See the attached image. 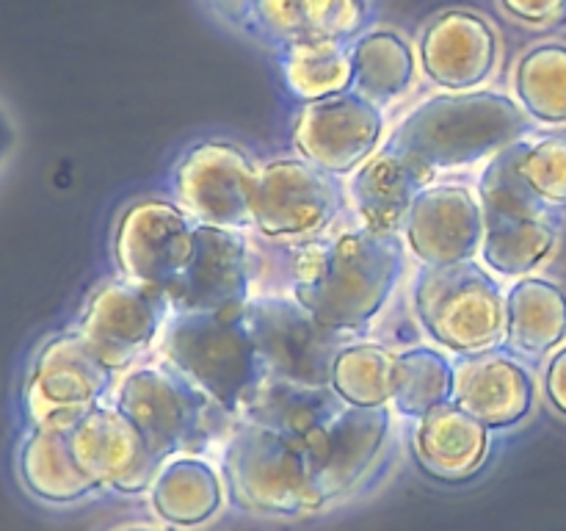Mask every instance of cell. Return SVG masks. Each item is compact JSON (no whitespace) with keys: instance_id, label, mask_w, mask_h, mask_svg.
<instances>
[{"instance_id":"7","label":"cell","mask_w":566,"mask_h":531,"mask_svg":"<svg viewBox=\"0 0 566 531\" xmlns=\"http://www.w3.org/2000/svg\"><path fill=\"white\" fill-rule=\"evenodd\" d=\"M484 210V263L495 274L523 280L556 254L562 230L556 210L528 191L514 169V147L486 164L479 183Z\"/></svg>"},{"instance_id":"17","label":"cell","mask_w":566,"mask_h":531,"mask_svg":"<svg viewBox=\"0 0 566 531\" xmlns=\"http://www.w3.org/2000/svg\"><path fill=\"white\" fill-rule=\"evenodd\" d=\"M401 238L423 269L468 263L484 243V210L479 194L462 183H431L415 199Z\"/></svg>"},{"instance_id":"23","label":"cell","mask_w":566,"mask_h":531,"mask_svg":"<svg viewBox=\"0 0 566 531\" xmlns=\"http://www.w3.org/2000/svg\"><path fill=\"white\" fill-rule=\"evenodd\" d=\"M368 17V0H254V37L274 48L298 39L354 42Z\"/></svg>"},{"instance_id":"15","label":"cell","mask_w":566,"mask_h":531,"mask_svg":"<svg viewBox=\"0 0 566 531\" xmlns=\"http://www.w3.org/2000/svg\"><path fill=\"white\" fill-rule=\"evenodd\" d=\"M293 147L298 158L335 177L354 175L385 136V114L357 92L304 103L293 119Z\"/></svg>"},{"instance_id":"31","label":"cell","mask_w":566,"mask_h":531,"mask_svg":"<svg viewBox=\"0 0 566 531\" xmlns=\"http://www.w3.org/2000/svg\"><path fill=\"white\" fill-rule=\"evenodd\" d=\"M514 100L539 125H566V42H539L514 66Z\"/></svg>"},{"instance_id":"28","label":"cell","mask_w":566,"mask_h":531,"mask_svg":"<svg viewBox=\"0 0 566 531\" xmlns=\"http://www.w3.org/2000/svg\"><path fill=\"white\" fill-rule=\"evenodd\" d=\"M276 50H280L276 64H280L282 86L302 105L352 92V42H343V39H298V42L282 44Z\"/></svg>"},{"instance_id":"6","label":"cell","mask_w":566,"mask_h":531,"mask_svg":"<svg viewBox=\"0 0 566 531\" xmlns=\"http://www.w3.org/2000/svg\"><path fill=\"white\" fill-rule=\"evenodd\" d=\"M412 304L431 341L457 357L506 343V291L475 260L448 269H420Z\"/></svg>"},{"instance_id":"12","label":"cell","mask_w":566,"mask_h":531,"mask_svg":"<svg viewBox=\"0 0 566 531\" xmlns=\"http://www.w3.org/2000/svg\"><path fill=\"white\" fill-rule=\"evenodd\" d=\"M197 221L164 197H142L119 214L111 236V254L119 277L166 293L182 274L193 249Z\"/></svg>"},{"instance_id":"35","label":"cell","mask_w":566,"mask_h":531,"mask_svg":"<svg viewBox=\"0 0 566 531\" xmlns=\"http://www.w3.org/2000/svg\"><path fill=\"white\" fill-rule=\"evenodd\" d=\"M213 17L235 31L254 33V0H202Z\"/></svg>"},{"instance_id":"32","label":"cell","mask_w":566,"mask_h":531,"mask_svg":"<svg viewBox=\"0 0 566 531\" xmlns=\"http://www.w3.org/2000/svg\"><path fill=\"white\" fill-rule=\"evenodd\" d=\"M453 402V360L440 348L412 346L396 352L392 404L403 418H423L431 409Z\"/></svg>"},{"instance_id":"22","label":"cell","mask_w":566,"mask_h":531,"mask_svg":"<svg viewBox=\"0 0 566 531\" xmlns=\"http://www.w3.org/2000/svg\"><path fill=\"white\" fill-rule=\"evenodd\" d=\"M490 429L457 404H442L415 420L412 454L437 481H464L490 459Z\"/></svg>"},{"instance_id":"34","label":"cell","mask_w":566,"mask_h":531,"mask_svg":"<svg viewBox=\"0 0 566 531\" xmlns=\"http://www.w3.org/2000/svg\"><path fill=\"white\" fill-rule=\"evenodd\" d=\"M501 9L523 25H551L566 14V0H497Z\"/></svg>"},{"instance_id":"25","label":"cell","mask_w":566,"mask_h":531,"mask_svg":"<svg viewBox=\"0 0 566 531\" xmlns=\"http://www.w3.org/2000/svg\"><path fill=\"white\" fill-rule=\"evenodd\" d=\"M153 512L175 529H197L213 520L224 503L219 470L197 454L166 459L149 487Z\"/></svg>"},{"instance_id":"9","label":"cell","mask_w":566,"mask_h":531,"mask_svg":"<svg viewBox=\"0 0 566 531\" xmlns=\"http://www.w3.org/2000/svg\"><path fill=\"white\" fill-rule=\"evenodd\" d=\"M116 374L72 332H55L39 346L22 385V409L31 426L70 435L114 391Z\"/></svg>"},{"instance_id":"11","label":"cell","mask_w":566,"mask_h":531,"mask_svg":"<svg viewBox=\"0 0 566 531\" xmlns=\"http://www.w3.org/2000/svg\"><path fill=\"white\" fill-rule=\"evenodd\" d=\"M263 376L329 387L332 363L354 337L321 324L293 296H252L243 308Z\"/></svg>"},{"instance_id":"27","label":"cell","mask_w":566,"mask_h":531,"mask_svg":"<svg viewBox=\"0 0 566 531\" xmlns=\"http://www.w3.org/2000/svg\"><path fill=\"white\" fill-rule=\"evenodd\" d=\"M566 337V291L545 277H523L506 293V348L539 360Z\"/></svg>"},{"instance_id":"19","label":"cell","mask_w":566,"mask_h":531,"mask_svg":"<svg viewBox=\"0 0 566 531\" xmlns=\"http://www.w3.org/2000/svg\"><path fill=\"white\" fill-rule=\"evenodd\" d=\"M420 70L448 92H475L492 77L501 39L492 22L470 9L440 11L418 42Z\"/></svg>"},{"instance_id":"14","label":"cell","mask_w":566,"mask_h":531,"mask_svg":"<svg viewBox=\"0 0 566 531\" xmlns=\"http://www.w3.org/2000/svg\"><path fill=\"white\" fill-rule=\"evenodd\" d=\"M392 429V407H343L302 442L321 503L335 507L359 490L379 465Z\"/></svg>"},{"instance_id":"21","label":"cell","mask_w":566,"mask_h":531,"mask_svg":"<svg viewBox=\"0 0 566 531\" xmlns=\"http://www.w3.org/2000/svg\"><path fill=\"white\" fill-rule=\"evenodd\" d=\"M434 177L418 160L385 142L352 175V205L359 227L381 236H401L415 199Z\"/></svg>"},{"instance_id":"38","label":"cell","mask_w":566,"mask_h":531,"mask_svg":"<svg viewBox=\"0 0 566 531\" xmlns=\"http://www.w3.org/2000/svg\"><path fill=\"white\" fill-rule=\"evenodd\" d=\"M122 531H153V529H147V525H133V529H122Z\"/></svg>"},{"instance_id":"13","label":"cell","mask_w":566,"mask_h":531,"mask_svg":"<svg viewBox=\"0 0 566 531\" xmlns=\"http://www.w3.org/2000/svg\"><path fill=\"white\" fill-rule=\"evenodd\" d=\"M169 313L164 293L114 277L88 293L75 332L114 374H125L153 352Z\"/></svg>"},{"instance_id":"20","label":"cell","mask_w":566,"mask_h":531,"mask_svg":"<svg viewBox=\"0 0 566 531\" xmlns=\"http://www.w3.org/2000/svg\"><path fill=\"white\" fill-rule=\"evenodd\" d=\"M536 382L517 354L490 348L453 360V404L486 429H509L534 409Z\"/></svg>"},{"instance_id":"30","label":"cell","mask_w":566,"mask_h":531,"mask_svg":"<svg viewBox=\"0 0 566 531\" xmlns=\"http://www.w3.org/2000/svg\"><path fill=\"white\" fill-rule=\"evenodd\" d=\"M392 374H396V352L390 346L354 337L332 363L329 387L346 407H390Z\"/></svg>"},{"instance_id":"33","label":"cell","mask_w":566,"mask_h":531,"mask_svg":"<svg viewBox=\"0 0 566 531\" xmlns=\"http://www.w3.org/2000/svg\"><path fill=\"white\" fill-rule=\"evenodd\" d=\"M514 169L539 202L547 208L566 205V133L514 144Z\"/></svg>"},{"instance_id":"3","label":"cell","mask_w":566,"mask_h":531,"mask_svg":"<svg viewBox=\"0 0 566 531\" xmlns=\"http://www.w3.org/2000/svg\"><path fill=\"white\" fill-rule=\"evenodd\" d=\"M153 352L232 420L263 376L243 310L169 313Z\"/></svg>"},{"instance_id":"18","label":"cell","mask_w":566,"mask_h":531,"mask_svg":"<svg viewBox=\"0 0 566 531\" xmlns=\"http://www.w3.org/2000/svg\"><path fill=\"white\" fill-rule=\"evenodd\" d=\"M70 448L97 490H111L119 496L147 492L164 465L147 446L142 431L114 404L105 402L97 404L70 431Z\"/></svg>"},{"instance_id":"36","label":"cell","mask_w":566,"mask_h":531,"mask_svg":"<svg viewBox=\"0 0 566 531\" xmlns=\"http://www.w3.org/2000/svg\"><path fill=\"white\" fill-rule=\"evenodd\" d=\"M545 393L547 402L566 418V346L551 357V365L545 371Z\"/></svg>"},{"instance_id":"2","label":"cell","mask_w":566,"mask_h":531,"mask_svg":"<svg viewBox=\"0 0 566 531\" xmlns=\"http://www.w3.org/2000/svg\"><path fill=\"white\" fill-rule=\"evenodd\" d=\"M534 127L517 100L501 92H446L409 111L387 142L420 166L440 171L464 169L525 142Z\"/></svg>"},{"instance_id":"16","label":"cell","mask_w":566,"mask_h":531,"mask_svg":"<svg viewBox=\"0 0 566 531\" xmlns=\"http://www.w3.org/2000/svg\"><path fill=\"white\" fill-rule=\"evenodd\" d=\"M252 247L241 230L197 225L182 274L164 293L171 313H230L252 299Z\"/></svg>"},{"instance_id":"8","label":"cell","mask_w":566,"mask_h":531,"mask_svg":"<svg viewBox=\"0 0 566 531\" xmlns=\"http://www.w3.org/2000/svg\"><path fill=\"white\" fill-rule=\"evenodd\" d=\"M346 208L340 177L304 158H274L260 166L252 221L260 236L296 249L326 236Z\"/></svg>"},{"instance_id":"37","label":"cell","mask_w":566,"mask_h":531,"mask_svg":"<svg viewBox=\"0 0 566 531\" xmlns=\"http://www.w3.org/2000/svg\"><path fill=\"white\" fill-rule=\"evenodd\" d=\"M14 144H17L14 122H11L9 114L0 108V169H3L6 160L11 158V153H14Z\"/></svg>"},{"instance_id":"4","label":"cell","mask_w":566,"mask_h":531,"mask_svg":"<svg viewBox=\"0 0 566 531\" xmlns=\"http://www.w3.org/2000/svg\"><path fill=\"white\" fill-rule=\"evenodd\" d=\"M221 481L238 509L260 518H302L324 509L302 442L235 420L221 448Z\"/></svg>"},{"instance_id":"24","label":"cell","mask_w":566,"mask_h":531,"mask_svg":"<svg viewBox=\"0 0 566 531\" xmlns=\"http://www.w3.org/2000/svg\"><path fill=\"white\" fill-rule=\"evenodd\" d=\"M346 404L337 398L332 387L302 385V382L282 379V376H260L258 385L243 402L238 420L263 426L287 440L304 442L335 418Z\"/></svg>"},{"instance_id":"26","label":"cell","mask_w":566,"mask_h":531,"mask_svg":"<svg viewBox=\"0 0 566 531\" xmlns=\"http://www.w3.org/2000/svg\"><path fill=\"white\" fill-rule=\"evenodd\" d=\"M17 476L36 501L66 507L94 496L97 485L77 465L70 435L31 426L17 451Z\"/></svg>"},{"instance_id":"1","label":"cell","mask_w":566,"mask_h":531,"mask_svg":"<svg viewBox=\"0 0 566 531\" xmlns=\"http://www.w3.org/2000/svg\"><path fill=\"white\" fill-rule=\"evenodd\" d=\"M401 236L352 227L291 249V296L324 326L365 337L396 293L407 266Z\"/></svg>"},{"instance_id":"29","label":"cell","mask_w":566,"mask_h":531,"mask_svg":"<svg viewBox=\"0 0 566 531\" xmlns=\"http://www.w3.org/2000/svg\"><path fill=\"white\" fill-rule=\"evenodd\" d=\"M354 86L352 92L363 94L365 100L381 108L390 100L401 97L412 88L418 75L412 44L407 37L390 28H376L363 33L352 42Z\"/></svg>"},{"instance_id":"10","label":"cell","mask_w":566,"mask_h":531,"mask_svg":"<svg viewBox=\"0 0 566 531\" xmlns=\"http://www.w3.org/2000/svg\"><path fill=\"white\" fill-rule=\"evenodd\" d=\"M260 166L247 147L227 138L191 144L171 169V199L197 225L252 230Z\"/></svg>"},{"instance_id":"5","label":"cell","mask_w":566,"mask_h":531,"mask_svg":"<svg viewBox=\"0 0 566 531\" xmlns=\"http://www.w3.org/2000/svg\"><path fill=\"white\" fill-rule=\"evenodd\" d=\"M111 404L142 431L160 462L202 451L221 426L219 420L230 418L160 360L125 371L111 391Z\"/></svg>"}]
</instances>
